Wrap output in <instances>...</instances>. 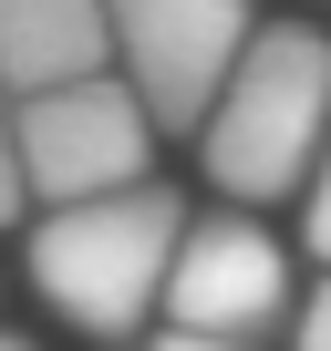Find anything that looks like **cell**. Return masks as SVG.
I'll list each match as a JSON object with an SVG mask.
<instances>
[{"label":"cell","instance_id":"obj_1","mask_svg":"<svg viewBox=\"0 0 331 351\" xmlns=\"http://www.w3.org/2000/svg\"><path fill=\"white\" fill-rule=\"evenodd\" d=\"M197 145H207V176H218L238 207L290 197L300 176L321 165V145H331V32H310V21H259L249 52L228 62V83H218Z\"/></svg>","mask_w":331,"mask_h":351},{"label":"cell","instance_id":"obj_2","mask_svg":"<svg viewBox=\"0 0 331 351\" xmlns=\"http://www.w3.org/2000/svg\"><path fill=\"white\" fill-rule=\"evenodd\" d=\"M176 238H187V207L155 186H114V197H73V207H42L32 228V289L83 330V341H124L155 320L166 300V269H176Z\"/></svg>","mask_w":331,"mask_h":351},{"label":"cell","instance_id":"obj_3","mask_svg":"<svg viewBox=\"0 0 331 351\" xmlns=\"http://www.w3.org/2000/svg\"><path fill=\"white\" fill-rule=\"evenodd\" d=\"M11 145H21V186H32L42 207H73V197L145 186V165H155V114L135 104L124 73H83V83L21 93Z\"/></svg>","mask_w":331,"mask_h":351},{"label":"cell","instance_id":"obj_4","mask_svg":"<svg viewBox=\"0 0 331 351\" xmlns=\"http://www.w3.org/2000/svg\"><path fill=\"white\" fill-rule=\"evenodd\" d=\"M104 11H114V62H124L135 104L155 114V134H197L228 62L259 32L249 0H104Z\"/></svg>","mask_w":331,"mask_h":351},{"label":"cell","instance_id":"obj_5","mask_svg":"<svg viewBox=\"0 0 331 351\" xmlns=\"http://www.w3.org/2000/svg\"><path fill=\"white\" fill-rule=\"evenodd\" d=\"M166 330H207V341H259L290 320V248L259 217H187L176 269H166Z\"/></svg>","mask_w":331,"mask_h":351},{"label":"cell","instance_id":"obj_6","mask_svg":"<svg viewBox=\"0 0 331 351\" xmlns=\"http://www.w3.org/2000/svg\"><path fill=\"white\" fill-rule=\"evenodd\" d=\"M114 73V11L104 0H0V93H52Z\"/></svg>","mask_w":331,"mask_h":351},{"label":"cell","instance_id":"obj_7","mask_svg":"<svg viewBox=\"0 0 331 351\" xmlns=\"http://www.w3.org/2000/svg\"><path fill=\"white\" fill-rule=\"evenodd\" d=\"M300 186H310V197H300V248L331 269V145H321V165L300 176Z\"/></svg>","mask_w":331,"mask_h":351},{"label":"cell","instance_id":"obj_8","mask_svg":"<svg viewBox=\"0 0 331 351\" xmlns=\"http://www.w3.org/2000/svg\"><path fill=\"white\" fill-rule=\"evenodd\" d=\"M32 207V186H21V145H11V114H0V228H11Z\"/></svg>","mask_w":331,"mask_h":351},{"label":"cell","instance_id":"obj_9","mask_svg":"<svg viewBox=\"0 0 331 351\" xmlns=\"http://www.w3.org/2000/svg\"><path fill=\"white\" fill-rule=\"evenodd\" d=\"M300 351H331V279L300 300Z\"/></svg>","mask_w":331,"mask_h":351},{"label":"cell","instance_id":"obj_10","mask_svg":"<svg viewBox=\"0 0 331 351\" xmlns=\"http://www.w3.org/2000/svg\"><path fill=\"white\" fill-rule=\"evenodd\" d=\"M145 351H259V341H207V330H155Z\"/></svg>","mask_w":331,"mask_h":351},{"label":"cell","instance_id":"obj_11","mask_svg":"<svg viewBox=\"0 0 331 351\" xmlns=\"http://www.w3.org/2000/svg\"><path fill=\"white\" fill-rule=\"evenodd\" d=\"M0 351H32V341H21V330H0Z\"/></svg>","mask_w":331,"mask_h":351}]
</instances>
